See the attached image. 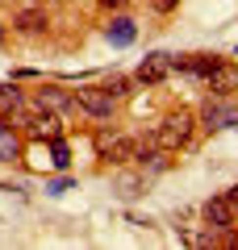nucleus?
Masks as SVG:
<instances>
[{
  "label": "nucleus",
  "instance_id": "2eb2a0df",
  "mask_svg": "<svg viewBox=\"0 0 238 250\" xmlns=\"http://www.w3.org/2000/svg\"><path fill=\"white\" fill-rule=\"evenodd\" d=\"M71 188H75V179L63 175V179H50V184H46V192H50V196H63V192H71Z\"/></svg>",
  "mask_w": 238,
  "mask_h": 250
},
{
  "label": "nucleus",
  "instance_id": "ddd939ff",
  "mask_svg": "<svg viewBox=\"0 0 238 250\" xmlns=\"http://www.w3.org/2000/svg\"><path fill=\"white\" fill-rule=\"evenodd\" d=\"M50 163H54L59 171L71 167V159H67V142H63V138H50Z\"/></svg>",
  "mask_w": 238,
  "mask_h": 250
},
{
  "label": "nucleus",
  "instance_id": "0eeeda50",
  "mask_svg": "<svg viewBox=\"0 0 238 250\" xmlns=\"http://www.w3.org/2000/svg\"><path fill=\"white\" fill-rule=\"evenodd\" d=\"M167 71H171V54L155 50V54H146V59L138 62V83H163Z\"/></svg>",
  "mask_w": 238,
  "mask_h": 250
},
{
  "label": "nucleus",
  "instance_id": "412c9836",
  "mask_svg": "<svg viewBox=\"0 0 238 250\" xmlns=\"http://www.w3.org/2000/svg\"><path fill=\"white\" fill-rule=\"evenodd\" d=\"M0 42H4V29H0Z\"/></svg>",
  "mask_w": 238,
  "mask_h": 250
},
{
  "label": "nucleus",
  "instance_id": "1a4fd4ad",
  "mask_svg": "<svg viewBox=\"0 0 238 250\" xmlns=\"http://www.w3.org/2000/svg\"><path fill=\"white\" fill-rule=\"evenodd\" d=\"M105 34H109V42H113V46H134V38H138V25H134L130 17H117L113 25L105 29Z\"/></svg>",
  "mask_w": 238,
  "mask_h": 250
},
{
  "label": "nucleus",
  "instance_id": "9d476101",
  "mask_svg": "<svg viewBox=\"0 0 238 250\" xmlns=\"http://www.w3.org/2000/svg\"><path fill=\"white\" fill-rule=\"evenodd\" d=\"M0 159H4V163L21 159V138H17V129H13L9 121L0 125Z\"/></svg>",
  "mask_w": 238,
  "mask_h": 250
},
{
  "label": "nucleus",
  "instance_id": "dca6fc26",
  "mask_svg": "<svg viewBox=\"0 0 238 250\" xmlns=\"http://www.w3.org/2000/svg\"><path fill=\"white\" fill-rule=\"evenodd\" d=\"M105 92H109V96H117V100H121L125 92H130V80H121V75H113V80L105 83Z\"/></svg>",
  "mask_w": 238,
  "mask_h": 250
},
{
  "label": "nucleus",
  "instance_id": "6ab92c4d",
  "mask_svg": "<svg viewBox=\"0 0 238 250\" xmlns=\"http://www.w3.org/2000/svg\"><path fill=\"white\" fill-rule=\"evenodd\" d=\"M100 4H105V9H125L130 0H100Z\"/></svg>",
  "mask_w": 238,
  "mask_h": 250
},
{
  "label": "nucleus",
  "instance_id": "9b49d317",
  "mask_svg": "<svg viewBox=\"0 0 238 250\" xmlns=\"http://www.w3.org/2000/svg\"><path fill=\"white\" fill-rule=\"evenodd\" d=\"M13 25H17L21 34H42V29H46V13L25 9V13H17V21H13Z\"/></svg>",
  "mask_w": 238,
  "mask_h": 250
},
{
  "label": "nucleus",
  "instance_id": "423d86ee",
  "mask_svg": "<svg viewBox=\"0 0 238 250\" xmlns=\"http://www.w3.org/2000/svg\"><path fill=\"white\" fill-rule=\"evenodd\" d=\"M205 221H209L217 233H230V229H234V221H238V208L230 205V196H217V200L205 205Z\"/></svg>",
  "mask_w": 238,
  "mask_h": 250
},
{
  "label": "nucleus",
  "instance_id": "f257e3e1",
  "mask_svg": "<svg viewBox=\"0 0 238 250\" xmlns=\"http://www.w3.org/2000/svg\"><path fill=\"white\" fill-rule=\"evenodd\" d=\"M192 129H196V117L188 113V108L167 113L163 125H159V146H163V150H184V146L192 142Z\"/></svg>",
  "mask_w": 238,
  "mask_h": 250
},
{
  "label": "nucleus",
  "instance_id": "7ed1b4c3",
  "mask_svg": "<svg viewBox=\"0 0 238 250\" xmlns=\"http://www.w3.org/2000/svg\"><path fill=\"white\" fill-rule=\"evenodd\" d=\"M205 129H234L238 125V104H230V96H213L201 113Z\"/></svg>",
  "mask_w": 238,
  "mask_h": 250
},
{
  "label": "nucleus",
  "instance_id": "4468645a",
  "mask_svg": "<svg viewBox=\"0 0 238 250\" xmlns=\"http://www.w3.org/2000/svg\"><path fill=\"white\" fill-rule=\"evenodd\" d=\"M21 104V88L17 83H0V108L9 113V108H17Z\"/></svg>",
  "mask_w": 238,
  "mask_h": 250
},
{
  "label": "nucleus",
  "instance_id": "39448f33",
  "mask_svg": "<svg viewBox=\"0 0 238 250\" xmlns=\"http://www.w3.org/2000/svg\"><path fill=\"white\" fill-rule=\"evenodd\" d=\"M205 83H209L213 96H234V92H238V67L230 59H217V67L209 71V80H205Z\"/></svg>",
  "mask_w": 238,
  "mask_h": 250
},
{
  "label": "nucleus",
  "instance_id": "a211bd4d",
  "mask_svg": "<svg viewBox=\"0 0 238 250\" xmlns=\"http://www.w3.org/2000/svg\"><path fill=\"white\" fill-rule=\"evenodd\" d=\"M150 4H155V13H171L180 0H150Z\"/></svg>",
  "mask_w": 238,
  "mask_h": 250
},
{
  "label": "nucleus",
  "instance_id": "f03ea898",
  "mask_svg": "<svg viewBox=\"0 0 238 250\" xmlns=\"http://www.w3.org/2000/svg\"><path fill=\"white\" fill-rule=\"evenodd\" d=\"M96 150H100V159L113 163V167L138 159V142H134V138H121V134H100L96 138Z\"/></svg>",
  "mask_w": 238,
  "mask_h": 250
},
{
  "label": "nucleus",
  "instance_id": "6e6552de",
  "mask_svg": "<svg viewBox=\"0 0 238 250\" xmlns=\"http://www.w3.org/2000/svg\"><path fill=\"white\" fill-rule=\"evenodd\" d=\"M34 104L42 108V113H63V108H71L75 100H71V92L54 88V83H42V88L34 92Z\"/></svg>",
  "mask_w": 238,
  "mask_h": 250
},
{
  "label": "nucleus",
  "instance_id": "20e7f679",
  "mask_svg": "<svg viewBox=\"0 0 238 250\" xmlns=\"http://www.w3.org/2000/svg\"><path fill=\"white\" fill-rule=\"evenodd\" d=\"M71 100H75L84 113H92V117H109L117 108V96H109L105 88H79V92H71Z\"/></svg>",
  "mask_w": 238,
  "mask_h": 250
},
{
  "label": "nucleus",
  "instance_id": "f8f14e48",
  "mask_svg": "<svg viewBox=\"0 0 238 250\" xmlns=\"http://www.w3.org/2000/svg\"><path fill=\"white\" fill-rule=\"evenodd\" d=\"M25 125L34 129L38 138H59V117H54V113H46V117H29Z\"/></svg>",
  "mask_w": 238,
  "mask_h": 250
},
{
  "label": "nucleus",
  "instance_id": "f3484780",
  "mask_svg": "<svg viewBox=\"0 0 238 250\" xmlns=\"http://www.w3.org/2000/svg\"><path fill=\"white\" fill-rule=\"evenodd\" d=\"M117 188H121V196H134V192L142 188V179H134V175H121V179H117Z\"/></svg>",
  "mask_w": 238,
  "mask_h": 250
},
{
  "label": "nucleus",
  "instance_id": "aec40b11",
  "mask_svg": "<svg viewBox=\"0 0 238 250\" xmlns=\"http://www.w3.org/2000/svg\"><path fill=\"white\" fill-rule=\"evenodd\" d=\"M226 196H230V205H234V208H238V184H234V188H230Z\"/></svg>",
  "mask_w": 238,
  "mask_h": 250
}]
</instances>
